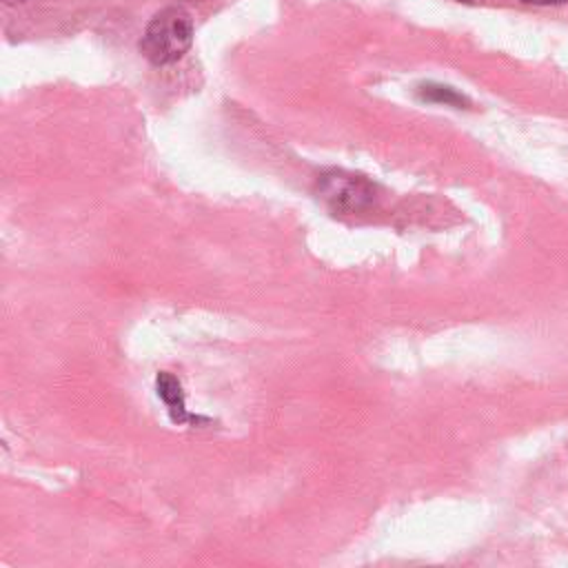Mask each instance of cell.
<instances>
[{
	"label": "cell",
	"instance_id": "obj_1",
	"mask_svg": "<svg viewBox=\"0 0 568 568\" xmlns=\"http://www.w3.org/2000/svg\"><path fill=\"white\" fill-rule=\"evenodd\" d=\"M193 42V22L180 7L158 11L144 29L140 49L144 58L158 67L178 62Z\"/></svg>",
	"mask_w": 568,
	"mask_h": 568
},
{
	"label": "cell",
	"instance_id": "obj_2",
	"mask_svg": "<svg viewBox=\"0 0 568 568\" xmlns=\"http://www.w3.org/2000/svg\"><path fill=\"white\" fill-rule=\"evenodd\" d=\"M317 195L335 213H362L375 202V186L355 173L326 171L317 180Z\"/></svg>",
	"mask_w": 568,
	"mask_h": 568
},
{
	"label": "cell",
	"instance_id": "obj_3",
	"mask_svg": "<svg viewBox=\"0 0 568 568\" xmlns=\"http://www.w3.org/2000/svg\"><path fill=\"white\" fill-rule=\"evenodd\" d=\"M155 388H158V397L164 402L166 413L171 417L173 424H186L193 422L195 417L189 413L186 402H184V390L182 384L171 375V373H158L155 377Z\"/></svg>",
	"mask_w": 568,
	"mask_h": 568
},
{
	"label": "cell",
	"instance_id": "obj_4",
	"mask_svg": "<svg viewBox=\"0 0 568 568\" xmlns=\"http://www.w3.org/2000/svg\"><path fill=\"white\" fill-rule=\"evenodd\" d=\"M419 95H422L424 100L444 102V104H453V106L466 104V98H464V95H459L455 89L442 87V84H424V87H419Z\"/></svg>",
	"mask_w": 568,
	"mask_h": 568
},
{
	"label": "cell",
	"instance_id": "obj_5",
	"mask_svg": "<svg viewBox=\"0 0 568 568\" xmlns=\"http://www.w3.org/2000/svg\"><path fill=\"white\" fill-rule=\"evenodd\" d=\"M521 2H528V4H539V7H546V4H561L566 0H521Z\"/></svg>",
	"mask_w": 568,
	"mask_h": 568
},
{
	"label": "cell",
	"instance_id": "obj_6",
	"mask_svg": "<svg viewBox=\"0 0 568 568\" xmlns=\"http://www.w3.org/2000/svg\"><path fill=\"white\" fill-rule=\"evenodd\" d=\"M7 4H18V2H22V0H4Z\"/></svg>",
	"mask_w": 568,
	"mask_h": 568
},
{
	"label": "cell",
	"instance_id": "obj_7",
	"mask_svg": "<svg viewBox=\"0 0 568 568\" xmlns=\"http://www.w3.org/2000/svg\"><path fill=\"white\" fill-rule=\"evenodd\" d=\"M457 2H479V0H457Z\"/></svg>",
	"mask_w": 568,
	"mask_h": 568
}]
</instances>
